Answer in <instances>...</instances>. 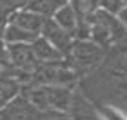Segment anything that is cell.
Returning a JSON list of instances; mask_svg holds the SVG:
<instances>
[{
    "instance_id": "7a4b0ae2",
    "label": "cell",
    "mask_w": 127,
    "mask_h": 120,
    "mask_svg": "<svg viewBox=\"0 0 127 120\" xmlns=\"http://www.w3.org/2000/svg\"><path fill=\"white\" fill-rule=\"evenodd\" d=\"M124 33H125V29L118 22L116 16L107 15L100 9H98L87 22V40L95 42L96 45H100V47L120 40L124 37Z\"/></svg>"
},
{
    "instance_id": "7c38bea8",
    "label": "cell",
    "mask_w": 127,
    "mask_h": 120,
    "mask_svg": "<svg viewBox=\"0 0 127 120\" xmlns=\"http://www.w3.org/2000/svg\"><path fill=\"white\" fill-rule=\"evenodd\" d=\"M122 7H124L122 0H98V9L113 16H116L122 11Z\"/></svg>"
},
{
    "instance_id": "8992f818",
    "label": "cell",
    "mask_w": 127,
    "mask_h": 120,
    "mask_svg": "<svg viewBox=\"0 0 127 120\" xmlns=\"http://www.w3.org/2000/svg\"><path fill=\"white\" fill-rule=\"evenodd\" d=\"M40 37H42L44 40H47L55 49H58L64 56H65V53L69 51V47H71V44H73V40H74L73 37H69L64 29H60V27L55 24L53 18H45L44 20Z\"/></svg>"
},
{
    "instance_id": "2e32d148",
    "label": "cell",
    "mask_w": 127,
    "mask_h": 120,
    "mask_svg": "<svg viewBox=\"0 0 127 120\" xmlns=\"http://www.w3.org/2000/svg\"><path fill=\"white\" fill-rule=\"evenodd\" d=\"M2 53H4V51H2V44H0V56H2Z\"/></svg>"
},
{
    "instance_id": "ba28073f",
    "label": "cell",
    "mask_w": 127,
    "mask_h": 120,
    "mask_svg": "<svg viewBox=\"0 0 127 120\" xmlns=\"http://www.w3.org/2000/svg\"><path fill=\"white\" fill-rule=\"evenodd\" d=\"M29 47L33 51L34 58L40 66L42 64H55V62H62L64 60V55L60 53L58 49H55L47 40H44L42 37H38L34 42L29 44Z\"/></svg>"
},
{
    "instance_id": "5bb4252c",
    "label": "cell",
    "mask_w": 127,
    "mask_h": 120,
    "mask_svg": "<svg viewBox=\"0 0 127 120\" xmlns=\"http://www.w3.org/2000/svg\"><path fill=\"white\" fill-rule=\"evenodd\" d=\"M116 18H118L120 24L124 26V29L127 31V5H124V7H122V11H120V13L116 15Z\"/></svg>"
},
{
    "instance_id": "277c9868",
    "label": "cell",
    "mask_w": 127,
    "mask_h": 120,
    "mask_svg": "<svg viewBox=\"0 0 127 120\" xmlns=\"http://www.w3.org/2000/svg\"><path fill=\"white\" fill-rule=\"evenodd\" d=\"M34 80L36 85H60V87H67L76 80V73H74L69 64L65 62H55V64H42L34 71Z\"/></svg>"
},
{
    "instance_id": "8fae6325",
    "label": "cell",
    "mask_w": 127,
    "mask_h": 120,
    "mask_svg": "<svg viewBox=\"0 0 127 120\" xmlns=\"http://www.w3.org/2000/svg\"><path fill=\"white\" fill-rule=\"evenodd\" d=\"M98 120H127V111L114 104H102L96 107Z\"/></svg>"
},
{
    "instance_id": "9c48e42d",
    "label": "cell",
    "mask_w": 127,
    "mask_h": 120,
    "mask_svg": "<svg viewBox=\"0 0 127 120\" xmlns=\"http://www.w3.org/2000/svg\"><path fill=\"white\" fill-rule=\"evenodd\" d=\"M51 18L55 20V24L60 27V29H64L67 33L69 37L76 38V33H78V18L76 15H74V11L71 5H64V7H60L56 13L51 16Z\"/></svg>"
},
{
    "instance_id": "4fadbf2b",
    "label": "cell",
    "mask_w": 127,
    "mask_h": 120,
    "mask_svg": "<svg viewBox=\"0 0 127 120\" xmlns=\"http://www.w3.org/2000/svg\"><path fill=\"white\" fill-rule=\"evenodd\" d=\"M29 0H0V13H5V15H11L15 11H20L26 7V4Z\"/></svg>"
},
{
    "instance_id": "6da1fadb",
    "label": "cell",
    "mask_w": 127,
    "mask_h": 120,
    "mask_svg": "<svg viewBox=\"0 0 127 120\" xmlns=\"http://www.w3.org/2000/svg\"><path fill=\"white\" fill-rule=\"evenodd\" d=\"M27 98L38 109L51 113H64L73 106L71 89L60 85H34L29 89Z\"/></svg>"
},
{
    "instance_id": "e0dca14e",
    "label": "cell",
    "mask_w": 127,
    "mask_h": 120,
    "mask_svg": "<svg viewBox=\"0 0 127 120\" xmlns=\"http://www.w3.org/2000/svg\"><path fill=\"white\" fill-rule=\"evenodd\" d=\"M122 2H124V5H127V0H122Z\"/></svg>"
},
{
    "instance_id": "9a60e30c",
    "label": "cell",
    "mask_w": 127,
    "mask_h": 120,
    "mask_svg": "<svg viewBox=\"0 0 127 120\" xmlns=\"http://www.w3.org/2000/svg\"><path fill=\"white\" fill-rule=\"evenodd\" d=\"M74 120H98L96 117H91V115H76Z\"/></svg>"
},
{
    "instance_id": "5b68a950",
    "label": "cell",
    "mask_w": 127,
    "mask_h": 120,
    "mask_svg": "<svg viewBox=\"0 0 127 120\" xmlns=\"http://www.w3.org/2000/svg\"><path fill=\"white\" fill-rule=\"evenodd\" d=\"M7 49V56L11 60L15 69H18L22 73H33L38 69V62L34 58L33 51L29 45H24V44H18V45H5Z\"/></svg>"
},
{
    "instance_id": "ac0fdd59",
    "label": "cell",
    "mask_w": 127,
    "mask_h": 120,
    "mask_svg": "<svg viewBox=\"0 0 127 120\" xmlns=\"http://www.w3.org/2000/svg\"><path fill=\"white\" fill-rule=\"evenodd\" d=\"M124 75H125V82H127V71H125V73H124Z\"/></svg>"
},
{
    "instance_id": "30bf717a",
    "label": "cell",
    "mask_w": 127,
    "mask_h": 120,
    "mask_svg": "<svg viewBox=\"0 0 127 120\" xmlns=\"http://www.w3.org/2000/svg\"><path fill=\"white\" fill-rule=\"evenodd\" d=\"M67 4H69V0H29L24 9L36 13L40 16H44V18H51L60 7H64Z\"/></svg>"
},
{
    "instance_id": "3957f363",
    "label": "cell",
    "mask_w": 127,
    "mask_h": 120,
    "mask_svg": "<svg viewBox=\"0 0 127 120\" xmlns=\"http://www.w3.org/2000/svg\"><path fill=\"white\" fill-rule=\"evenodd\" d=\"M65 56L69 58V67L74 73H84V71L95 69L102 62L103 47L96 45L91 40H73Z\"/></svg>"
},
{
    "instance_id": "52a82bcc",
    "label": "cell",
    "mask_w": 127,
    "mask_h": 120,
    "mask_svg": "<svg viewBox=\"0 0 127 120\" xmlns=\"http://www.w3.org/2000/svg\"><path fill=\"white\" fill-rule=\"evenodd\" d=\"M44 20H45L44 16H40L36 13H31V11H27V9H20V11L11 13L5 22H9V24L20 27V29H24L27 33H31V35H34V37H40Z\"/></svg>"
}]
</instances>
